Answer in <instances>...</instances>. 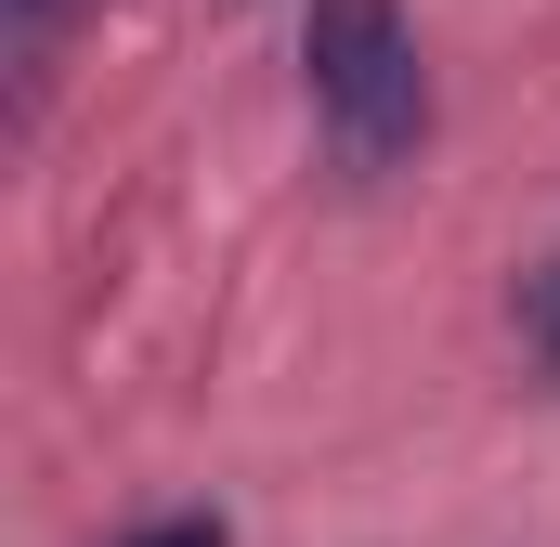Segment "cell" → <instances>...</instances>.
Returning a JSON list of instances; mask_svg holds the SVG:
<instances>
[{"label":"cell","mask_w":560,"mask_h":547,"mask_svg":"<svg viewBox=\"0 0 560 547\" xmlns=\"http://www.w3.org/2000/svg\"><path fill=\"white\" fill-rule=\"evenodd\" d=\"M300 66H313V118H326V143H339V170H392V156H418V131H430V66H418L405 0H313Z\"/></svg>","instance_id":"obj_1"},{"label":"cell","mask_w":560,"mask_h":547,"mask_svg":"<svg viewBox=\"0 0 560 547\" xmlns=\"http://www.w3.org/2000/svg\"><path fill=\"white\" fill-rule=\"evenodd\" d=\"M522 352L560 379V261H535V274H522Z\"/></svg>","instance_id":"obj_2"},{"label":"cell","mask_w":560,"mask_h":547,"mask_svg":"<svg viewBox=\"0 0 560 547\" xmlns=\"http://www.w3.org/2000/svg\"><path fill=\"white\" fill-rule=\"evenodd\" d=\"M131 547H222V522H209V509H183V522H143Z\"/></svg>","instance_id":"obj_3"},{"label":"cell","mask_w":560,"mask_h":547,"mask_svg":"<svg viewBox=\"0 0 560 547\" xmlns=\"http://www.w3.org/2000/svg\"><path fill=\"white\" fill-rule=\"evenodd\" d=\"M13 26H52V0H13Z\"/></svg>","instance_id":"obj_4"}]
</instances>
